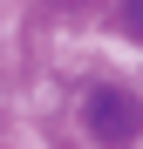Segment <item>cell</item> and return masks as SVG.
I'll return each mask as SVG.
<instances>
[{"label": "cell", "instance_id": "7a4b0ae2", "mask_svg": "<svg viewBox=\"0 0 143 149\" xmlns=\"http://www.w3.org/2000/svg\"><path fill=\"white\" fill-rule=\"evenodd\" d=\"M123 27H130V34L143 41V0H123Z\"/></svg>", "mask_w": 143, "mask_h": 149}, {"label": "cell", "instance_id": "6da1fadb", "mask_svg": "<svg viewBox=\"0 0 143 149\" xmlns=\"http://www.w3.org/2000/svg\"><path fill=\"white\" fill-rule=\"evenodd\" d=\"M82 129L102 142V149H130L143 136V102L130 88H89V102H82Z\"/></svg>", "mask_w": 143, "mask_h": 149}]
</instances>
